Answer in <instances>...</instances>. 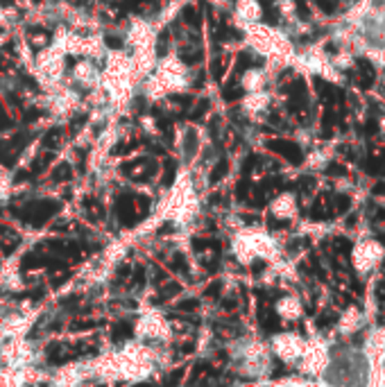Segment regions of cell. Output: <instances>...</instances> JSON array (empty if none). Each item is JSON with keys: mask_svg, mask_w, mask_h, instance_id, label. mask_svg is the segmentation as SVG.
I'll use <instances>...</instances> for the list:
<instances>
[{"mask_svg": "<svg viewBox=\"0 0 385 387\" xmlns=\"http://www.w3.org/2000/svg\"><path fill=\"white\" fill-rule=\"evenodd\" d=\"M243 387H263L260 383H252V385H243Z\"/></svg>", "mask_w": 385, "mask_h": 387, "instance_id": "obj_16", "label": "cell"}, {"mask_svg": "<svg viewBox=\"0 0 385 387\" xmlns=\"http://www.w3.org/2000/svg\"><path fill=\"white\" fill-rule=\"evenodd\" d=\"M383 247L379 243H360L354 249V267L358 272H369L371 267H376L383 258Z\"/></svg>", "mask_w": 385, "mask_h": 387, "instance_id": "obj_9", "label": "cell"}, {"mask_svg": "<svg viewBox=\"0 0 385 387\" xmlns=\"http://www.w3.org/2000/svg\"><path fill=\"white\" fill-rule=\"evenodd\" d=\"M70 59L61 53L55 43H46L41 48H36L32 53V64H30V75L36 84L39 93L51 91L55 86L66 82Z\"/></svg>", "mask_w": 385, "mask_h": 387, "instance_id": "obj_1", "label": "cell"}, {"mask_svg": "<svg viewBox=\"0 0 385 387\" xmlns=\"http://www.w3.org/2000/svg\"><path fill=\"white\" fill-rule=\"evenodd\" d=\"M275 36H277V30L265 25L263 21L260 23H252L243 28V39H245V46L252 50L254 55L258 57H270L272 48H275Z\"/></svg>", "mask_w": 385, "mask_h": 387, "instance_id": "obj_5", "label": "cell"}, {"mask_svg": "<svg viewBox=\"0 0 385 387\" xmlns=\"http://www.w3.org/2000/svg\"><path fill=\"white\" fill-rule=\"evenodd\" d=\"M134 335L141 342H159L170 338V324L159 310H143L134 324Z\"/></svg>", "mask_w": 385, "mask_h": 387, "instance_id": "obj_3", "label": "cell"}, {"mask_svg": "<svg viewBox=\"0 0 385 387\" xmlns=\"http://www.w3.org/2000/svg\"><path fill=\"white\" fill-rule=\"evenodd\" d=\"M16 193V184L9 170H0V204H5Z\"/></svg>", "mask_w": 385, "mask_h": 387, "instance_id": "obj_15", "label": "cell"}, {"mask_svg": "<svg viewBox=\"0 0 385 387\" xmlns=\"http://www.w3.org/2000/svg\"><path fill=\"white\" fill-rule=\"evenodd\" d=\"M229 14L231 21L243 30L252 23H260V18H263V5L258 0H231Z\"/></svg>", "mask_w": 385, "mask_h": 387, "instance_id": "obj_8", "label": "cell"}, {"mask_svg": "<svg viewBox=\"0 0 385 387\" xmlns=\"http://www.w3.org/2000/svg\"><path fill=\"white\" fill-rule=\"evenodd\" d=\"M363 313L356 308V306H352V308H347L344 310V315L338 319V331L342 333V335H352V333H356L360 327H363Z\"/></svg>", "mask_w": 385, "mask_h": 387, "instance_id": "obj_14", "label": "cell"}, {"mask_svg": "<svg viewBox=\"0 0 385 387\" xmlns=\"http://www.w3.org/2000/svg\"><path fill=\"white\" fill-rule=\"evenodd\" d=\"M100 78H102L100 61H93V59H86V57L70 59L68 73H66V82L75 91H80L82 95L95 91L97 86H100Z\"/></svg>", "mask_w": 385, "mask_h": 387, "instance_id": "obj_2", "label": "cell"}, {"mask_svg": "<svg viewBox=\"0 0 385 387\" xmlns=\"http://www.w3.org/2000/svg\"><path fill=\"white\" fill-rule=\"evenodd\" d=\"M329 360L331 358H329L325 342L310 340V342H306L302 358L297 360V367H300V371L304 373V376H320V373L329 367Z\"/></svg>", "mask_w": 385, "mask_h": 387, "instance_id": "obj_6", "label": "cell"}, {"mask_svg": "<svg viewBox=\"0 0 385 387\" xmlns=\"http://www.w3.org/2000/svg\"><path fill=\"white\" fill-rule=\"evenodd\" d=\"M304 349H306V340L300 333L285 331V333H277L275 338L270 340V354L285 365H297V360L302 358Z\"/></svg>", "mask_w": 385, "mask_h": 387, "instance_id": "obj_4", "label": "cell"}, {"mask_svg": "<svg viewBox=\"0 0 385 387\" xmlns=\"http://www.w3.org/2000/svg\"><path fill=\"white\" fill-rule=\"evenodd\" d=\"M270 211H272V216L279 218V220H290L297 213V202L290 193H283L270 204Z\"/></svg>", "mask_w": 385, "mask_h": 387, "instance_id": "obj_13", "label": "cell"}, {"mask_svg": "<svg viewBox=\"0 0 385 387\" xmlns=\"http://www.w3.org/2000/svg\"><path fill=\"white\" fill-rule=\"evenodd\" d=\"M265 86H268V70L265 68H247L241 75V89H243V93L265 91Z\"/></svg>", "mask_w": 385, "mask_h": 387, "instance_id": "obj_11", "label": "cell"}, {"mask_svg": "<svg viewBox=\"0 0 385 387\" xmlns=\"http://www.w3.org/2000/svg\"><path fill=\"white\" fill-rule=\"evenodd\" d=\"M275 310H277V315L281 319H285V322H295V319H300L304 315V306L295 295L281 297L279 302L275 304Z\"/></svg>", "mask_w": 385, "mask_h": 387, "instance_id": "obj_12", "label": "cell"}, {"mask_svg": "<svg viewBox=\"0 0 385 387\" xmlns=\"http://www.w3.org/2000/svg\"><path fill=\"white\" fill-rule=\"evenodd\" d=\"M132 59V75L136 84H141L147 75H152L157 68V61L161 55V48H139V50H127Z\"/></svg>", "mask_w": 385, "mask_h": 387, "instance_id": "obj_7", "label": "cell"}, {"mask_svg": "<svg viewBox=\"0 0 385 387\" xmlns=\"http://www.w3.org/2000/svg\"><path fill=\"white\" fill-rule=\"evenodd\" d=\"M270 107V93L268 91H256V93H245L241 100V111L245 116H260Z\"/></svg>", "mask_w": 385, "mask_h": 387, "instance_id": "obj_10", "label": "cell"}]
</instances>
